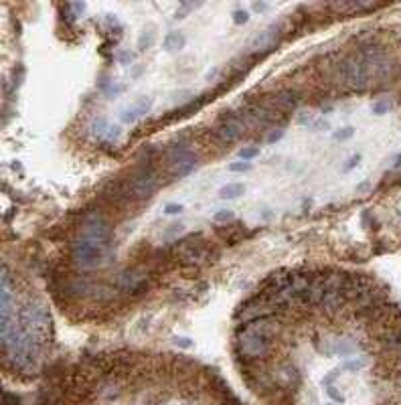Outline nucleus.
<instances>
[{"mask_svg": "<svg viewBox=\"0 0 401 405\" xmlns=\"http://www.w3.org/2000/svg\"><path fill=\"white\" fill-rule=\"evenodd\" d=\"M369 187H371V185H369V181H367V183H361V185L357 187V191H359V193H363V191H367Z\"/></svg>", "mask_w": 401, "mask_h": 405, "instance_id": "obj_39", "label": "nucleus"}, {"mask_svg": "<svg viewBox=\"0 0 401 405\" xmlns=\"http://www.w3.org/2000/svg\"><path fill=\"white\" fill-rule=\"evenodd\" d=\"M399 166H401V154H397L393 160V168H399Z\"/></svg>", "mask_w": 401, "mask_h": 405, "instance_id": "obj_40", "label": "nucleus"}, {"mask_svg": "<svg viewBox=\"0 0 401 405\" xmlns=\"http://www.w3.org/2000/svg\"><path fill=\"white\" fill-rule=\"evenodd\" d=\"M233 217H235V213L231 209H221V211H217L213 215L215 223H229V221H233Z\"/></svg>", "mask_w": 401, "mask_h": 405, "instance_id": "obj_21", "label": "nucleus"}, {"mask_svg": "<svg viewBox=\"0 0 401 405\" xmlns=\"http://www.w3.org/2000/svg\"><path fill=\"white\" fill-rule=\"evenodd\" d=\"M172 342H174V344H179V346H183V348L193 346V340H191V338H187V337H174V338H172Z\"/></svg>", "mask_w": 401, "mask_h": 405, "instance_id": "obj_33", "label": "nucleus"}, {"mask_svg": "<svg viewBox=\"0 0 401 405\" xmlns=\"http://www.w3.org/2000/svg\"><path fill=\"white\" fill-rule=\"evenodd\" d=\"M79 237H85V239H91V241H97V243H104L110 247L112 243V229L108 221L102 217V215H89L81 227H79Z\"/></svg>", "mask_w": 401, "mask_h": 405, "instance_id": "obj_4", "label": "nucleus"}, {"mask_svg": "<svg viewBox=\"0 0 401 405\" xmlns=\"http://www.w3.org/2000/svg\"><path fill=\"white\" fill-rule=\"evenodd\" d=\"M247 20H249V12L247 10H243V8L233 10V22L235 24H245Z\"/></svg>", "mask_w": 401, "mask_h": 405, "instance_id": "obj_26", "label": "nucleus"}, {"mask_svg": "<svg viewBox=\"0 0 401 405\" xmlns=\"http://www.w3.org/2000/svg\"><path fill=\"white\" fill-rule=\"evenodd\" d=\"M185 231V225H170V229H166L164 231V239H168V237H177V235H181Z\"/></svg>", "mask_w": 401, "mask_h": 405, "instance_id": "obj_28", "label": "nucleus"}, {"mask_svg": "<svg viewBox=\"0 0 401 405\" xmlns=\"http://www.w3.org/2000/svg\"><path fill=\"white\" fill-rule=\"evenodd\" d=\"M327 395H329L331 399H334L336 403H344V399H346V397H344V395H342V393H340L336 387H333V385H331V387H327Z\"/></svg>", "mask_w": 401, "mask_h": 405, "instance_id": "obj_29", "label": "nucleus"}, {"mask_svg": "<svg viewBox=\"0 0 401 405\" xmlns=\"http://www.w3.org/2000/svg\"><path fill=\"white\" fill-rule=\"evenodd\" d=\"M217 73H219V67H211V69L205 73V79H207V81H213Z\"/></svg>", "mask_w": 401, "mask_h": 405, "instance_id": "obj_37", "label": "nucleus"}, {"mask_svg": "<svg viewBox=\"0 0 401 405\" xmlns=\"http://www.w3.org/2000/svg\"><path fill=\"white\" fill-rule=\"evenodd\" d=\"M219 122H221V126L215 130V134H217L219 140L231 144V142H235V140H239V138L243 136V122H241L237 116H233V114L221 116Z\"/></svg>", "mask_w": 401, "mask_h": 405, "instance_id": "obj_5", "label": "nucleus"}, {"mask_svg": "<svg viewBox=\"0 0 401 405\" xmlns=\"http://www.w3.org/2000/svg\"><path fill=\"white\" fill-rule=\"evenodd\" d=\"M152 104H154V99L152 97H148V95H142V97H138L136 101H134V110H136V114L142 118L144 114H148L150 112V108H152Z\"/></svg>", "mask_w": 401, "mask_h": 405, "instance_id": "obj_15", "label": "nucleus"}, {"mask_svg": "<svg viewBox=\"0 0 401 405\" xmlns=\"http://www.w3.org/2000/svg\"><path fill=\"white\" fill-rule=\"evenodd\" d=\"M102 89L108 97H116L120 95L122 91H126V85L124 83H118V81H108V83H102Z\"/></svg>", "mask_w": 401, "mask_h": 405, "instance_id": "obj_16", "label": "nucleus"}, {"mask_svg": "<svg viewBox=\"0 0 401 405\" xmlns=\"http://www.w3.org/2000/svg\"><path fill=\"white\" fill-rule=\"evenodd\" d=\"M200 6H203V2H193V4H191V2H183V4L179 6V10L174 12V18L181 20V18H185L187 12H193L195 8H200Z\"/></svg>", "mask_w": 401, "mask_h": 405, "instance_id": "obj_18", "label": "nucleus"}, {"mask_svg": "<svg viewBox=\"0 0 401 405\" xmlns=\"http://www.w3.org/2000/svg\"><path fill=\"white\" fill-rule=\"evenodd\" d=\"M312 116L308 114V112H300L298 116H296V124L298 126H312Z\"/></svg>", "mask_w": 401, "mask_h": 405, "instance_id": "obj_30", "label": "nucleus"}, {"mask_svg": "<svg viewBox=\"0 0 401 405\" xmlns=\"http://www.w3.org/2000/svg\"><path fill=\"white\" fill-rule=\"evenodd\" d=\"M256 156H260V148L258 146H245V148H239V152H237V158L245 160V162H249Z\"/></svg>", "mask_w": 401, "mask_h": 405, "instance_id": "obj_17", "label": "nucleus"}, {"mask_svg": "<svg viewBox=\"0 0 401 405\" xmlns=\"http://www.w3.org/2000/svg\"><path fill=\"white\" fill-rule=\"evenodd\" d=\"M302 377H304L302 371H300L294 363H284V365H280L278 369H275V375H273V379H275L278 383H282L284 389L300 385V383H302Z\"/></svg>", "mask_w": 401, "mask_h": 405, "instance_id": "obj_6", "label": "nucleus"}, {"mask_svg": "<svg viewBox=\"0 0 401 405\" xmlns=\"http://www.w3.org/2000/svg\"><path fill=\"white\" fill-rule=\"evenodd\" d=\"M179 256L185 264H203L209 258V247L203 243H183Z\"/></svg>", "mask_w": 401, "mask_h": 405, "instance_id": "obj_9", "label": "nucleus"}, {"mask_svg": "<svg viewBox=\"0 0 401 405\" xmlns=\"http://www.w3.org/2000/svg\"><path fill=\"white\" fill-rule=\"evenodd\" d=\"M359 158H361V156H355V158H350V160H348V164L344 166V170H350V168H353V166H357Z\"/></svg>", "mask_w": 401, "mask_h": 405, "instance_id": "obj_38", "label": "nucleus"}, {"mask_svg": "<svg viewBox=\"0 0 401 405\" xmlns=\"http://www.w3.org/2000/svg\"><path fill=\"white\" fill-rule=\"evenodd\" d=\"M158 183H156V172L150 168V166H144L140 168L138 172H134L128 181V195L134 197V199H150L154 195Z\"/></svg>", "mask_w": 401, "mask_h": 405, "instance_id": "obj_3", "label": "nucleus"}, {"mask_svg": "<svg viewBox=\"0 0 401 405\" xmlns=\"http://www.w3.org/2000/svg\"><path fill=\"white\" fill-rule=\"evenodd\" d=\"M245 193V185L243 183H229V185H223L221 189H219V197L221 199H237V197H241Z\"/></svg>", "mask_w": 401, "mask_h": 405, "instance_id": "obj_12", "label": "nucleus"}, {"mask_svg": "<svg viewBox=\"0 0 401 405\" xmlns=\"http://www.w3.org/2000/svg\"><path fill=\"white\" fill-rule=\"evenodd\" d=\"M310 128L312 130H329V122L327 120H314Z\"/></svg>", "mask_w": 401, "mask_h": 405, "instance_id": "obj_34", "label": "nucleus"}, {"mask_svg": "<svg viewBox=\"0 0 401 405\" xmlns=\"http://www.w3.org/2000/svg\"><path fill=\"white\" fill-rule=\"evenodd\" d=\"M280 24H271V27L260 31L252 41H249V49L252 51H267L271 49L275 43H278V37H280Z\"/></svg>", "mask_w": 401, "mask_h": 405, "instance_id": "obj_8", "label": "nucleus"}, {"mask_svg": "<svg viewBox=\"0 0 401 405\" xmlns=\"http://www.w3.org/2000/svg\"><path fill=\"white\" fill-rule=\"evenodd\" d=\"M166 164L174 179L189 176L197 168V154L185 144H174L166 150Z\"/></svg>", "mask_w": 401, "mask_h": 405, "instance_id": "obj_2", "label": "nucleus"}, {"mask_svg": "<svg viewBox=\"0 0 401 405\" xmlns=\"http://www.w3.org/2000/svg\"><path fill=\"white\" fill-rule=\"evenodd\" d=\"M282 138H284V130H280V128H278V130H271V132L267 134V142H269V144H275V142L282 140Z\"/></svg>", "mask_w": 401, "mask_h": 405, "instance_id": "obj_32", "label": "nucleus"}, {"mask_svg": "<svg viewBox=\"0 0 401 405\" xmlns=\"http://www.w3.org/2000/svg\"><path fill=\"white\" fill-rule=\"evenodd\" d=\"M327 405H333V403H327Z\"/></svg>", "mask_w": 401, "mask_h": 405, "instance_id": "obj_41", "label": "nucleus"}, {"mask_svg": "<svg viewBox=\"0 0 401 405\" xmlns=\"http://www.w3.org/2000/svg\"><path fill=\"white\" fill-rule=\"evenodd\" d=\"M391 108H393V104H391V101H385V99L377 101V104H373V112L375 114H387Z\"/></svg>", "mask_w": 401, "mask_h": 405, "instance_id": "obj_25", "label": "nucleus"}, {"mask_svg": "<svg viewBox=\"0 0 401 405\" xmlns=\"http://www.w3.org/2000/svg\"><path fill=\"white\" fill-rule=\"evenodd\" d=\"M142 73H144V65H138V63H134V65H132V69H130V75H132V77L136 79V77H140Z\"/></svg>", "mask_w": 401, "mask_h": 405, "instance_id": "obj_35", "label": "nucleus"}, {"mask_svg": "<svg viewBox=\"0 0 401 405\" xmlns=\"http://www.w3.org/2000/svg\"><path fill=\"white\" fill-rule=\"evenodd\" d=\"M108 245L104 243H97V241H91V239H85V237H75V241L71 243V258L73 262L77 264V268L81 270H93V268H99L104 262H106V256H108Z\"/></svg>", "mask_w": 401, "mask_h": 405, "instance_id": "obj_1", "label": "nucleus"}, {"mask_svg": "<svg viewBox=\"0 0 401 405\" xmlns=\"http://www.w3.org/2000/svg\"><path fill=\"white\" fill-rule=\"evenodd\" d=\"M162 47L168 51V53H181V51L187 47V37L181 33V31H174V33H168L164 37V43Z\"/></svg>", "mask_w": 401, "mask_h": 405, "instance_id": "obj_11", "label": "nucleus"}, {"mask_svg": "<svg viewBox=\"0 0 401 405\" xmlns=\"http://www.w3.org/2000/svg\"><path fill=\"white\" fill-rule=\"evenodd\" d=\"M120 136H122V128H120V126H110L108 132H106V136H104V140L110 142V144H114Z\"/></svg>", "mask_w": 401, "mask_h": 405, "instance_id": "obj_22", "label": "nucleus"}, {"mask_svg": "<svg viewBox=\"0 0 401 405\" xmlns=\"http://www.w3.org/2000/svg\"><path fill=\"white\" fill-rule=\"evenodd\" d=\"M185 211V207L181 205V202H166L164 205V213L166 215H181Z\"/></svg>", "mask_w": 401, "mask_h": 405, "instance_id": "obj_24", "label": "nucleus"}, {"mask_svg": "<svg viewBox=\"0 0 401 405\" xmlns=\"http://www.w3.org/2000/svg\"><path fill=\"white\" fill-rule=\"evenodd\" d=\"M138 118H140V116L136 114V110H134L132 106H130V108H124V110L120 112V120H122L124 124H134Z\"/></svg>", "mask_w": 401, "mask_h": 405, "instance_id": "obj_20", "label": "nucleus"}, {"mask_svg": "<svg viewBox=\"0 0 401 405\" xmlns=\"http://www.w3.org/2000/svg\"><path fill=\"white\" fill-rule=\"evenodd\" d=\"M108 128H110V124H108V120L104 116H95L91 120V124H89V132L93 134V138H104Z\"/></svg>", "mask_w": 401, "mask_h": 405, "instance_id": "obj_14", "label": "nucleus"}, {"mask_svg": "<svg viewBox=\"0 0 401 405\" xmlns=\"http://www.w3.org/2000/svg\"><path fill=\"white\" fill-rule=\"evenodd\" d=\"M152 43H154V33H150V31H144V33L138 37V49H140V51L150 49V47H152Z\"/></svg>", "mask_w": 401, "mask_h": 405, "instance_id": "obj_19", "label": "nucleus"}, {"mask_svg": "<svg viewBox=\"0 0 401 405\" xmlns=\"http://www.w3.org/2000/svg\"><path fill=\"white\" fill-rule=\"evenodd\" d=\"M231 172H249L252 170V162H245V160H237V162H231L229 166H227Z\"/></svg>", "mask_w": 401, "mask_h": 405, "instance_id": "obj_23", "label": "nucleus"}, {"mask_svg": "<svg viewBox=\"0 0 401 405\" xmlns=\"http://www.w3.org/2000/svg\"><path fill=\"white\" fill-rule=\"evenodd\" d=\"M353 134H355L353 128H340V130H336V132L333 134V138H334V140H346V138H350Z\"/></svg>", "mask_w": 401, "mask_h": 405, "instance_id": "obj_31", "label": "nucleus"}, {"mask_svg": "<svg viewBox=\"0 0 401 405\" xmlns=\"http://www.w3.org/2000/svg\"><path fill=\"white\" fill-rule=\"evenodd\" d=\"M367 365H369V359H367V357H363V354H355V357H348V359L342 363V369L348 371V373H359V371H363Z\"/></svg>", "mask_w": 401, "mask_h": 405, "instance_id": "obj_13", "label": "nucleus"}, {"mask_svg": "<svg viewBox=\"0 0 401 405\" xmlns=\"http://www.w3.org/2000/svg\"><path fill=\"white\" fill-rule=\"evenodd\" d=\"M252 10L254 12H264V10H267V4L266 2H252Z\"/></svg>", "mask_w": 401, "mask_h": 405, "instance_id": "obj_36", "label": "nucleus"}, {"mask_svg": "<svg viewBox=\"0 0 401 405\" xmlns=\"http://www.w3.org/2000/svg\"><path fill=\"white\" fill-rule=\"evenodd\" d=\"M144 282H146V277L138 268H128L118 275V288L124 292H138L142 290Z\"/></svg>", "mask_w": 401, "mask_h": 405, "instance_id": "obj_7", "label": "nucleus"}, {"mask_svg": "<svg viewBox=\"0 0 401 405\" xmlns=\"http://www.w3.org/2000/svg\"><path fill=\"white\" fill-rule=\"evenodd\" d=\"M134 53H132V51H120V53H118V61L122 63V65H132V61H134Z\"/></svg>", "mask_w": 401, "mask_h": 405, "instance_id": "obj_27", "label": "nucleus"}, {"mask_svg": "<svg viewBox=\"0 0 401 405\" xmlns=\"http://www.w3.org/2000/svg\"><path fill=\"white\" fill-rule=\"evenodd\" d=\"M300 104V97L294 89H280L273 93V106L284 112H294Z\"/></svg>", "mask_w": 401, "mask_h": 405, "instance_id": "obj_10", "label": "nucleus"}]
</instances>
